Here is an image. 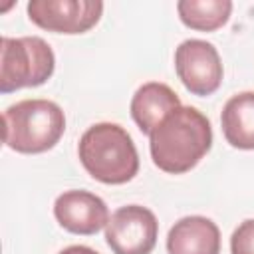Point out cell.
<instances>
[{"instance_id":"cell-8","label":"cell","mask_w":254,"mask_h":254,"mask_svg":"<svg viewBox=\"0 0 254 254\" xmlns=\"http://www.w3.org/2000/svg\"><path fill=\"white\" fill-rule=\"evenodd\" d=\"M54 216L64 230L81 236L97 234L111 218L105 200L81 189L64 190L54 200Z\"/></svg>"},{"instance_id":"cell-11","label":"cell","mask_w":254,"mask_h":254,"mask_svg":"<svg viewBox=\"0 0 254 254\" xmlns=\"http://www.w3.org/2000/svg\"><path fill=\"white\" fill-rule=\"evenodd\" d=\"M226 143L240 151H254V91L232 95L220 113Z\"/></svg>"},{"instance_id":"cell-4","label":"cell","mask_w":254,"mask_h":254,"mask_svg":"<svg viewBox=\"0 0 254 254\" xmlns=\"http://www.w3.org/2000/svg\"><path fill=\"white\" fill-rule=\"evenodd\" d=\"M56 69V56L40 36L0 38V91L44 85Z\"/></svg>"},{"instance_id":"cell-5","label":"cell","mask_w":254,"mask_h":254,"mask_svg":"<svg viewBox=\"0 0 254 254\" xmlns=\"http://www.w3.org/2000/svg\"><path fill=\"white\" fill-rule=\"evenodd\" d=\"M175 71L187 91L208 97L218 91L224 67L214 44L198 38L185 40L175 50Z\"/></svg>"},{"instance_id":"cell-6","label":"cell","mask_w":254,"mask_h":254,"mask_svg":"<svg viewBox=\"0 0 254 254\" xmlns=\"http://www.w3.org/2000/svg\"><path fill=\"white\" fill-rule=\"evenodd\" d=\"M157 238V216L141 204L119 206L105 226V242L113 254H151Z\"/></svg>"},{"instance_id":"cell-3","label":"cell","mask_w":254,"mask_h":254,"mask_svg":"<svg viewBox=\"0 0 254 254\" xmlns=\"http://www.w3.org/2000/svg\"><path fill=\"white\" fill-rule=\"evenodd\" d=\"M4 145L22 155L54 149L65 131L64 109L50 99H22L2 113Z\"/></svg>"},{"instance_id":"cell-14","label":"cell","mask_w":254,"mask_h":254,"mask_svg":"<svg viewBox=\"0 0 254 254\" xmlns=\"http://www.w3.org/2000/svg\"><path fill=\"white\" fill-rule=\"evenodd\" d=\"M58 254H99V252L89 248V246H83V244H71V246L60 250Z\"/></svg>"},{"instance_id":"cell-1","label":"cell","mask_w":254,"mask_h":254,"mask_svg":"<svg viewBox=\"0 0 254 254\" xmlns=\"http://www.w3.org/2000/svg\"><path fill=\"white\" fill-rule=\"evenodd\" d=\"M212 147V127L196 107L181 105L171 111L149 135L153 165L169 175L194 169Z\"/></svg>"},{"instance_id":"cell-10","label":"cell","mask_w":254,"mask_h":254,"mask_svg":"<svg viewBox=\"0 0 254 254\" xmlns=\"http://www.w3.org/2000/svg\"><path fill=\"white\" fill-rule=\"evenodd\" d=\"M181 105L183 103L179 95L167 83L147 81L141 87H137V91L133 93L129 111L139 131L151 135L159 127V123Z\"/></svg>"},{"instance_id":"cell-9","label":"cell","mask_w":254,"mask_h":254,"mask_svg":"<svg viewBox=\"0 0 254 254\" xmlns=\"http://www.w3.org/2000/svg\"><path fill=\"white\" fill-rule=\"evenodd\" d=\"M169 254H220V230L200 214L179 218L167 234Z\"/></svg>"},{"instance_id":"cell-7","label":"cell","mask_w":254,"mask_h":254,"mask_svg":"<svg viewBox=\"0 0 254 254\" xmlns=\"http://www.w3.org/2000/svg\"><path fill=\"white\" fill-rule=\"evenodd\" d=\"M30 22L54 34H85L103 16L99 0H30L26 6Z\"/></svg>"},{"instance_id":"cell-2","label":"cell","mask_w":254,"mask_h":254,"mask_svg":"<svg viewBox=\"0 0 254 254\" xmlns=\"http://www.w3.org/2000/svg\"><path fill=\"white\" fill-rule=\"evenodd\" d=\"M77 157L87 175L103 185H125L139 173V153L125 127L101 121L83 131Z\"/></svg>"},{"instance_id":"cell-12","label":"cell","mask_w":254,"mask_h":254,"mask_svg":"<svg viewBox=\"0 0 254 254\" xmlns=\"http://www.w3.org/2000/svg\"><path fill=\"white\" fill-rule=\"evenodd\" d=\"M181 22L196 32H214L222 28L232 14L230 0H181L177 2Z\"/></svg>"},{"instance_id":"cell-13","label":"cell","mask_w":254,"mask_h":254,"mask_svg":"<svg viewBox=\"0 0 254 254\" xmlns=\"http://www.w3.org/2000/svg\"><path fill=\"white\" fill-rule=\"evenodd\" d=\"M230 254H254V218L240 222L230 236Z\"/></svg>"}]
</instances>
